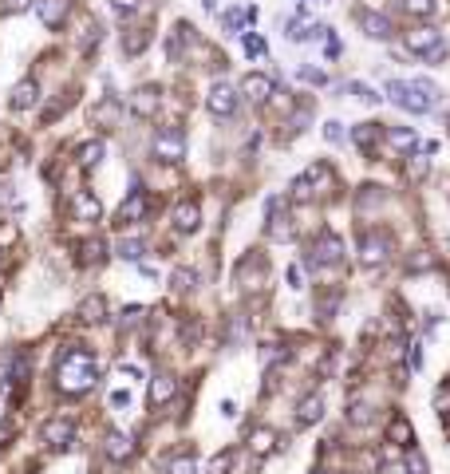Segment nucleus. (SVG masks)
<instances>
[{
  "instance_id": "obj_1",
  "label": "nucleus",
  "mask_w": 450,
  "mask_h": 474,
  "mask_svg": "<svg viewBox=\"0 0 450 474\" xmlns=\"http://www.w3.org/2000/svg\"><path fill=\"white\" fill-rule=\"evenodd\" d=\"M95 380H99V360L87 352V348H63L60 360H56V387H60L63 395H83L95 387Z\"/></svg>"
},
{
  "instance_id": "obj_2",
  "label": "nucleus",
  "mask_w": 450,
  "mask_h": 474,
  "mask_svg": "<svg viewBox=\"0 0 450 474\" xmlns=\"http://www.w3.org/2000/svg\"><path fill=\"white\" fill-rule=\"evenodd\" d=\"M435 83H427V80H415V83H407V80H391L387 83V99L395 103V107H403V111H411V115H427V111H435Z\"/></svg>"
},
{
  "instance_id": "obj_3",
  "label": "nucleus",
  "mask_w": 450,
  "mask_h": 474,
  "mask_svg": "<svg viewBox=\"0 0 450 474\" xmlns=\"http://www.w3.org/2000/svg\"><path fill=\"white\" fill-rule=\"evenodd\" d=\"M332 186H336L332 166H328V162H312L308 170L292 182V198H296V202H316V198H328Z\"/></svg>"
},
{
  "instance_id": "obj_4",
  "label": "nucleus",
  "mask_w": 450,
  "mask_h": 474,
  "mask_svg": "<svg viewBox=\"0 0 450 474\" xmlns=\"http://www.w3.org/2000/svg\"><path fill=\"white\" fill-rule=\"evenodd\" d=\"M403 44H407V51L423 56L427 63H442V60H446V44H442V32H439V28H430V24L403 32Z\"/></svg>"
},
{
  "instance_id": "obj_5",
  "label": "nucleus",
  "mask_w": 450,
  "mask_h": 474,
  "mask_svg": "<svg viewBox=\"0 0 450 474\" xmlns=\"http://www.w3.org/2000/svg\"><path fill=\"white\" fill-rule=\"evenodd\" d=\"M304 261H308V269H332V265L344 261V242L336 237V233L324 230L320 237L308 245V257H304Z\"/></svg>"
},
{
  "instance_id": "obj_6",
  "label": "nucleus",
  "mask_w": 450,
  "mask_h": 474,
  "mask_svg": "<svg viewBox=\"0 0 450 474\" xmlns=\"http://www.w3.org/2000/svg\"><path fill=\"white\" fill-rule=\"evenodd\" d=\"M154 158L158 162H182L186 158V135L178 131V127H162L158 135H154Z\"/></svg>"
},
{
  "instance_id": "obj_7",
  "label": "nucleus",
  "mask_w": 450,
  "mask_h": 474,
  "mask_svg": "<svg viewBox=\"0 0 450 474\" xmlns=\"http://www.w3.org/2000/svg\"><path fill=\"white\" fill-rule=\"evenodd\" d=\"M387 253H391V237L387 233H360V261L368 265V269H375V265L387 261Z\"/></svg>"
},
{
  "instance_id": "obj_8",
  "label": "nucleus",
  "mask_w": 450,
  "mask_h": 474,
  "mask_svg": "<svg viewBox=\"0 0 450 474\" xmlns=\"http://www.w3.org/2000/svg\"><path fill=\"white\" fill-rule=\"evenodd\" d=\"M40 439L51 447V451H68V447L75 443V423H71V419H63V415H56V419H48V423H44Z\"/></svg>"
},
{
  "instance_id": "obj_9",
  "label": "nucleus",
  "mask_w": 450,
  "mask_h": 474,
  "mask_svg": "<svg viewBox=\"0 0 450 474\" xmlns=\"http://www.w3.org/2000/svg\"><path fill=\"white\" fill-rule=\"evenodd\" d=\"M356 24H360L363 36H371V40H391V36H395L391 16H383V12H375V8H360L356 12Z\"/></svg>"
},
{
  "instance_id": "obj_10",
  "label": "nucleus",
  "mask_w": 450,
  "mask_h": 474,
  "mask_svg": "<svg viewBox=\"0 0 450 474\" xmlns=\"http://www.w3.org/2000/svg\"><path fill=\"white\" fill-rule=\"evenodd\" d=\"M292 213L285 210V198H269V237L273 242H292Z\"/></svg>"
},
{
  "instance_id": "obj_11",
  "label": "nucleus",
  "mask_w": 450,
  "mask_h": 474,
  "mask_svg": "<svg viewBox=\"0 0 450 474\" xmlns=\"http://www.w3.org/2000/svg\"><path fill=\"white\" fill-rule=\"evenodd\" d=\"M206 107H210V115H218V119H230V115L237 111V91H233L230 83H213L210 95H206Z\"/></svg>"
},
{
  "instance_id": "obj_12",
  "label": "nucleus",
  "mask_w": 450,
  "mask_h": 474,
  "mask_svg": "<svg viewBox=\"0 0 450 474\" xmlns=\"http://www.w3.org/2000/svg\"><path fill=\"white\" fill-rule=\"evenodd\" d=\"M158 103H162L158 87H139L130 95V111L139 115V119H154V115H158Z\"/></svg>"
},
{
  "instance_id": "obj_13",
  "label": "nucleus",
  "mask_w": 450,
  "mask_h": 474,
  "mask_svg": "<svg viewBox=\"0 0 450 474\" xmlns=\"http://www.w3.org/2000/svg\"><path fill=\"white\" fill-rule=\"evenodd\" d=\"M201 225V206L198 198H186V202L174 206V230L178 233H194Z\"/></svg>"
},
{
  "instance_id": "obj_14",
  "label": "nucleus",
  "mask_w": 450,
  "mask_h": 474,
  "mask_svg": "<svg viewBox=\"0 0 450 474\" xmlns=\"http://www.w3.org/2000/svg\"><path fill=\"white\" fill-rule=\"evenodd\" d=\"M241 95L249 103H265L273 95V80L265 75V71H249L245 80H241Z\"/></svg>"
},
{
  "instance_id": "obj_15",
  "label": "nucleus",
  "mask_w": 450,
  "mask_h": 474,
  "mask_svg": "<svg viewBox=\"0 0 450 474\" xmlns=\"http://www.w3.org/2000/svg\"><path fill=\"white\" fill-rule=\"evenodd\" d=\"M383 139L395 154H415L419 151V135L411 131V127H383Z\"/></svg>"
},
{
  "instance_id": "obj_16",
  "label": "nucleus",
  "mask_w": 450,
  "mask_h": 474,
  "mask_svg": "<svg viewBox=\"0 0 450 474\" xmlns=\"http://www.w3.org/2000/svg\"><path fill=\"white\" fill-rule=\"evenodd\" d=\"M320 419H324V395L320 392L304 395L296 404V427H316Z\"/></svg>"
},
{
  "instance_id": "obj_17",
  "label": "nucleus",
  "mask_w": 450,
  "mask_h": 474,
  "mask_svg": "<svg viewBox=\"0 0 450 474\" xmlns=\"http://www.w3.org/2000/svg\"><path fill=\"white\" fill-rule=\"evenodd\" d=\"M36 12H40L44 28H63L71 12V0H36Z\"/></svg>"
},
{
  "instance_id": "obj_18",
  "label": "nucleus",
  "mask_w": 450,
  "mask_h": 474,
  "mask_svg": "<svg viewBox=\"0 0 450 474\" xmlns=\"http://www.w3.org/2000/svg\"><path fill=\"white\" fill-rule=\"evenodd\" d=\"M71 213H75V222H99L103 206H99V198H95V194L80 190L75 198H71Z\"/></svg>"
},
{
  "instance_id": "obj_19",
  "label": "nucleus",
  "mask_w": 450,
  "mask_h": 474,
  "mask_svg": "<svg viewBox=\"0 0 450 474\" xmlns=\"http://www.w3.org/2000/svg\"><path fill=\"white\" fill-rule=\"evenodd\" d=\"M174 395H178V380L166 372H158L154 380H150V407H162V404H170Z\"/></svg>"
},
{
  "instance_id": "obj_20",
  "label": "nucleus",
  "mask_w": 450,
  "mask_h": 474,
  "mask_svg": "<svg viewBox=\"0 0 450 474\" xmlns=\"http://www.w3.org/2000/svg\"><path fill=\"white\" fill-rule=\"evenodd\" d=\"M320 32H328L320 20H308V16H292L289 20V40L292 44H308V40H316Z\"/></svg>"
},
{
  "instance_id": "obj_21",
  "label": "nucleus",
  "mask_w": 450,
  "mask_h": 474,
  "mask_svg": "<svg viewBox=\"0 0 450 474\" xmlns=\"http://www.w3.org/2000/svg\"><path fill=\"white\" fill-rule=\"evenodd\" d=\"M36 99H40V83L36 80H20L16 87H12V111H28V107H36Z\"/></svg>"
},
{
  "instance_id": "obj_22",
  "label": "nucleus",
  "mask_w": 450,
  "mask_h": 474,
  "mask_svg": "<svg viewBox=\"0 0 450 474\" xmlns=\"http://www.w3.org/2000/svg\"><path fill=\"white\" fill-rule=\"evenodd\" d=\"M146 194H142V190H135V194H130V198H127V202H123L119 206V213H115V222H119V225H130V222H139V218H142V213H146Z\"/></svg>"
},
{
  "instance_id": "obj_23",
  "label": "nucleus",
  "mask_w": 450,
  "mask_h": 474,
  "mask_svg": "<svg viewBox=\"0 0 450 474\" xmlns=\"http://www.w3.org/2000/svg\"><path fill=\"white\" fill-rule=\"evenodd\" d=\"M383 139V127L380 123H360V127H351V142L360 146V151L375 154V142Z\"/></svg>"
},
{
  "instance_id": "obj_24",
  "label": "nucleus",
  "mask_w": 450,
  "mask_h": 474,
  "mask_svg": "<svg viewBox=\"0 0 450 474\" xmlns=\"http://www.w3.org/2000/svg\"><path fill=\"white\" fill-rule=\"evenodd\" d=\"M119 115H123V103L115 99V95H107V99H103L99 107H95V111H91V123L107 131V127H115V123H119Z\"/></svg>"
},
{
  "instance_id": "obj_25",
  "label": "nucleus",
  "mask_w": 450,
  "mask_h": 474,
  "mask_svg": "<svg viewBox=\"0 0 450 474\" xmlns=\"http://www.w3.org/2000/svg\"><path fill=\"white\" fill-rule=\"evenodd\" d=\"M103 451H107L111 463H127L130 454H135V443H130L123 431H111V435H107V443H103Z\"/></svg>"
},
{
  "instance_id": "obj_26",
  "label": "nucleus",
  "mask_w": 450,
  "mask_h": 474,
  "mask_svg": "<svg viewBox=\"0 0 450 474\" xmlns=\"http://www.w3.org/2000/svg\"><path fill=\"white\" fill-rule=\"evenodd\" d=\"M162 474H198V459H194V451H182V454L162 459Z\"/></svg>"
},
{
  "instance_id": "obj_27",
  "label": "nucleus",
  "mask_w": 450,
  "mask_h": 474,
  "mask_svg": "<svg viewBox=\"0 0 450 474\" xmlns=\"http://www.w3.org/2000/svg\"><path fill=\"white\" fill-rule=\"evenodd\" d=\"M103 316H107V301H103L99 293H95V297H83V301H80V320H83V324H99Z\"/></svg>"
},
{
  "instance_id": "obj_28",
  "label": "nucleus",
  "mask_w": 450,
  "mask_h": 474,
  "mask_svg": "<svg viewBox=\"0 0 450 474\" xmlns=\"http://www.w3.org/2000/svg\"><path fill=\"white\" fill-rule=\"evenodd\" d=\"M387 435H391V439H395L399 447H415V427H411L407 415H395V419L387 423Z\"/></svg>"
},
{
  "instance_id": "obj_29",
  "label": "nucleus",
  "mask_w": 450,
  "mask_h": 474,
  "mask_svg": "<svg viewBox=\"0 0 450 474\" xmlns=\"http://www.w3.org/2000/svg\"><path fill=\"white\" fill-rule=\"evenodd\" d=\"M103 257H107V245H103V237H87V242L80 245V265H99Z\"/></svg>"
},
{
  "instance_id": "obj_30",
  "label": "nucleus",
  "mask_w": 450,
  "mask_h": 474,
  "mask_svg": "<svg viewBox=\"0 0 450 474\" xmlns=\"http://www.w3.org/2000/svg\"><path fill=\"white\" fill-rule=\"evenodd\" d=\"M146 44H150V32H146V28H130L127 36H123V51H127V56H139V51H146Z\"/></svg>"
},
{
  "instance_id": "obj_31",
  "label": "nucleus",
  "mask_w": 450,
  "mask_h": 474,
  "mask_svg": "<svg viewBox=\"0 0 450 474\" xmlns=\"http://www.w3.org/2000/svg\"><path fill=\"white\" fill-rule=\"evenodd\" d=\"M273 447H277V435H273V431H265V427L249 435V451L257 454V459H265V454H269Z\"/></svg>"
},
{
  "instance_id": "obj_32",
  "label": "nucleus",
  "mask_w": 450,
  "mask_h": 474,
  "mask_svg": "<svg viewBox=\"0 0 450 474\" xmlns=\"http://www.w3.org/2000/svg\"><path fill=\"white\" fill-rule=\"evenodd\" d=\"M28 375H32V360H28L24 352H16V356L8 360V380H12V384H24Z\"/></svg>"
},
{
  "instance_id": "obj_33",
  "label": "nucleus",
  "mask_w": 450,
  "mask_h": 474,
  "mask_svg": "<svg viewBox=\"0 0 450 474\" xmlns=\"http://www.w3.org/2000/svg\"><path fill=\"white\" fill-rule=\"evenodd\" d=\"M99 158H103V142L99 139H91V142H83V146H80V166H83V170L99 166Z\"/></svg>"
},
{
  "instance_id": "obj_34",
  "label": "nucleus",
  "mask_w": 450,
  "mask_h": 474,
  "mask_svg": "<svg viewBox=\"0 0 450 474\" xmlns=\"http://www.w3.org/2000/svg\"><path fill=\"white\" fill-rule=\"evenodd\" d=\"M115 253H119L123 261H139L142 253H146V245H142L139 237H123V242L115 245Z\"/></svg>"
},
{
  "instance_id": "obj_35",
  "label": "nucleus",
  "mask_w": 450,
  "mask_h": 474,
  "mask_svg": "<svg viewBox=\"0 0 450 474\" xmlns=\"http://www.w3.org/2000/svg\"><path fill=\"white\" fill-rule=\"evenodd\" d=\"M403 12L415 20H430L435 16V0H403Z\"/></svg>"
},
{
  "instance_id": "obj_36",
  "label": "nucleus",
  "mask_w": 450,
  "mask_h": 474,
  "mask_svg": "<svg viewBox=\"0 0 450 474\" xmlns=\"http://www.w3.org/2000/svg\"><path fill=\"white\" fill-rule=\"evenodd\" d=\"M253 12L245 8H230L225 16H221V24H225V32H233V36H241V28H245V20H249Z\"/></svg>"
},
{
  "instance_id": "obj_37",
  "label": "nucleus",
  "mask_w": 450,
  "mask_h": 474,
  "mask_svg": "<svg viewBox=\"0 0 450 474\" xmlns=\"http://www.w3.org/2000/svg\"><path fill=\"white\" fill-rule=\"evenodd\" d=\"M170 285L178 289V293H190L194 285H198V273H194V269H174L170 273Z\"/></svg>"
},
{
  "instance_id": "obj_38",
  "label": "nucleus",
  "mask_w": 450,
  "mask_h": 474,
  "mask_svg": "<svg viewBox=\"0 0 450 474\" xmlns=\"http://www.w3.org/2000/svg\"><path fill=\"white\" fill-rule=\"evenodd\" d=\"M233 466V451H221V454H213L210 463H206V474H225Z\"/></svg>"
},
{
  "instance_id": "obj_39",
  "label": "nucleus",
  "mask_w": 450,
  "mask_h": 474,
  "mask_svg": "<svg viewBox=\"0 0 450 474\" xmlns=\"http://www.w3.org/2000/svg\"><path fill=\"white\" fill-rule=\"evenodd\" d=\"M324 139H328L332 146H340V142H344V123L340 119H328V123H324Z\"/></svg>"
},
{
  "instance_id": "obj_40",
  "label": "nucleus",
  "mask_w": 450,
  "mask_h": 474,
  "mask_svg": "<svg viewBox=\"0 0 450 474\" xmlns=\"http://www.w3.org/2000/svg\"><path fill=\"white\" fill-rule=\"evenodd\" d=\"M380 202H383L380 186H363V190H360V210H363V206H380Z\"/></svg>"
},
{
  "instance_id": "obj_41",
  "label": "nucleus",
  "mask_w": 450,
  "mask_h": 474,
  "mask_svg": "<svg viewBox=\"0 0 450 474\" xmlns=\"http://www.w3.org/2000/svg\"><path fill=\"white\" fill-rule=\"evenodd\" d=\"M296 75L304 83H312V87H324V83H328V75H324V71H316V68H300Z\"/></svg>"
},
{
  "instance_id": "obj_42",
  "label": "nucleus",
  "mask_w": 450,
  "mask_h": 474,
  "mask_svg": "<svg viewBox=\"0 0 450 474\" xmlns=\"http://www.w3.org/2000/svg\"><path fill=\"white\" fill-rule=\"evenodd\" d=\"M348 91H351V95H360L363 103H380V95H375L368 83H348Z\"/></svg>"
},
{
  "instance_id": "obj_43",
  "label": "nucleus",
  "mask_w": 450,
  "mask_h": 474,
  "mask_svg": "<svg viewBox=\"0 0 450 474\" xmlns=\"http://www.w3.org/2000/svg\"><path fill=\"white\" fill-rule=\"evenodd\" d=\"M241 36H245V51H249V56H261V51H265V40H261V36H253V32H241Z\"/></svg>"
},
{
  "instance_id": "obj_44",
  "label": "nucleus",
  "mask_w": 450,
  "mask_h": 474,
  "mask_svg": "<svg viewBox=\"0 0 450 474\" xmlns=\"http://www.w3.org/2000/svg\"><path fill=\"white\" fill-rule=\"evenodd\" d=\"M142 316H146V313H142L139 304H130L127 313H123V328H135V324H139V320H142Z\"/></svg>"
},
{
  "instance_id": "obj_45",
  "label": "nucleus",
  "mask_w": 450,
  "mask_h": 474,
  "mask_svg": "<svg viewBox=\"0 0 450 474\" xmlns=\"http://www.w3.org/2000/svg\"><path fill=\"white\" fill-rule=\"evenodd\" d=\"M407 174H411V178H415V182H419V178H423V174H427V158H411Z\"/></svg>"
},
{
  "instance_id": "obj_46",
  "label": "nucleus",
  "mask_w": 450,
  "mask_h": 474,
  "mask_svg": "<svg viewBox=\"0 0 450 474\" xmlns=\"http://www.w3.org/2000/svg\"><path fill=\"white\" fill-rule=\"evenodd\" d=\"M423 344H411V368H415V372H419L423 368V352H419Z\"/></svg>"
},
{
  "instance_id": "obj_47",
  "label": "nucleus",
  "mask_w": 450,
  "mask_h": 474,
  "mask_svg": "<svg viewBox=\"0 0 450 474\" xmlns=\"http://www.w3.org/2000/svg\"><path fill=\"white\" fill-rule=\"evenodd\" d=\"M324 51H328V56H340V40H336V36H324Z\"/></svg>"
},
{
  "instance_id": "obj_48",
  "label": "nucleus",
  "mask_w": 450,
  "mask_h": 474,
  "mask_svg": "<svg viewBox=\"0 0 450 474\" xmlns=\"http://www.w3.org/2000/svg\"><path fill=\"white\" fill-rule=\"evenodd\" d=\"M111 404H115V407H127V404H130V392H115V395H111Z\"/></svg>"
},
{
  "instance_id": "obj_49",
  "label": "nucleus",
  "mask_w": 450,
  "mask_h": 474,
  "mask_svg": "<svg viewBox=\"0 0 450 474\" xmlns=\"http://www.w3.org/2000/svg\"><path fill=\"white\" fill-rule=\"evenodd\" d=\"M28 4H32V0H8L4 8H8V12H24V8H28Z\"/></svg>"
},
{
  "instance_id": "obj_50",
  "label": "nucleus",
  "mask_w": 450,
  "mask_h": 474,
  "mask_svg": "<svg viewBox=\"0 0 450 474\" xmlns=\"http://www.w3.org/2000/svg\"><path fill=\"white\" fill-rule=\"evenodd\" d=\"M289 281H292V289H300V285H304V277H300V269H296V265L289 269Z\"/></svg>"
},
{
  "instance_id": "obj_51",
  "label": "nucleus",
  "mask_w": 450,
  "mask_h": 474,
  "mask_svg": "<svg viewBox=\"0 0 450 474\" xmlns=\"http://www.w3.org/2000/svg\"><path fill=\"white\" fill-rule=\"evenodd\" d=\"M383 474H407V466H395V463H387V466H383Z\"/></svg>"
},
{
  "instance_id": "obj_52",
  "label": "nucleus",
  "mask_w": 450,
  "mask_h": 474,
  "mask_svg": "<svg viewBox=\"0 0 450 474\" xmlns=\"http://www.w3.org/2000/svg\"><path fill=\"white\" fill-rule=\"evenodd\" d=\"M201 4H206V8H218V0H201Z\"/></svg>"
}]
</instances>
